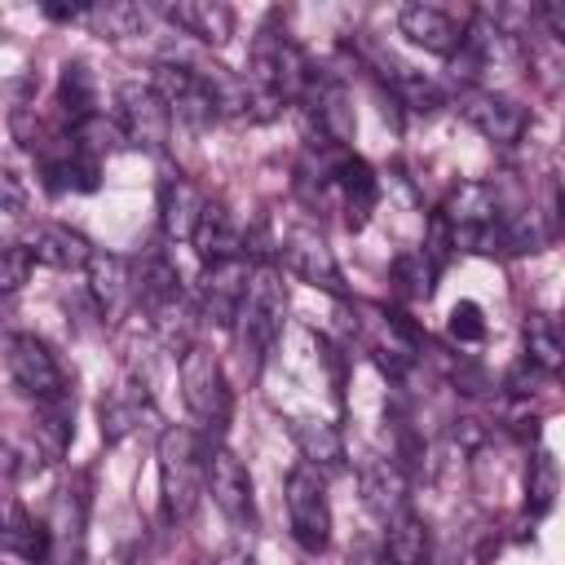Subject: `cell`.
I'll return each instance as SVG.
<instances>
[{
	"label": "cell",
	"mask_w": 565,
	"mask_h": 565,
	"mask_svg": "<svg viewBox=\"0 0 565 565\" xmlns=\"http://www.w3.org/2000/svg\"><path fill=\"white\" fill-rule=\"evenodd\" d=\"M207 455L212 446L199 437V428L185 424H168L159 433L154 446V468H159V499H163V516L172 525L190 521L207 494Z\"/></svg>",
	"instance_id": "1"
},
{
	"label": "cell",
	"mask_w": 565,
	"mask_h": 565,
	"mask_svg": "<svg viewBox=\"0 0 565 565\" xmlns=\"http://www.w3.org/2000/svg\"><path fill=\"white\" fill-rule=\"evenodd\" d=\"M309 71H313V62L300 53V44L287 31H278L274 22H265L256 31L252 53H247V79H252V93H256L265 119H274L287 102H300Z\"/></svg>",
	"instance_id": "2"
},
{
	"label": "cell",
	"mask_w": 565,
	"mask_h": 565,
	"mask_svg": "<svg viewBox=\"0 0 565 565\" xmlns=\"http://www.w3.org/2000/svg\"><path fill=\"white\" fill-rule=\"evenodd\" d=\"M282 322H287V287H282V274L274 265H256L252 274V287H247V300H243V313L234 322V340H238V358L247 366V375L256 380L282 335Z\"/></svg>",
	"instance_id": "3"
},
{
	"label": "cell",
	"mask_w": 565,
	"mask_h": 565,
	"mask_svg": "<svg viewBox=\"0 0 565 565\" xmlns=\"http://www.w3.org/2000/svg\"><path fill=\"white\" fill-rule=\"evenodd\" d=\"M177 380H181V397H185V411H190L199 437H203L207 446H225L234 393H230V380H225V371H221V358H216L207 344L194 340L190 349H181Z\"/></svg>",
	"instance_id": "4"
},
{
	"label": "cell",
	"mask_w": 565,
	"mask_h": 565,
	"mask_svg": "<svg viewBox=\"0 0 565 565\" xmlns=\"http://www.w3.org/2000/svg\"><path fill=\"white\" fill-rule=\"evenodd\" d=\"M503 194L494 181H459L446 203L437 207L441 225L450 230L455 247L463 252H481V256H494L499 252V225H503Z\"/></svg>",
	"instance_id": "5"
},
{
	"label": "cell",
	"mask_w": 565,
	"mask_h": 565,
	"mask_svg": "<svg viewBox=\"0 0 565 565\" xmlns=\"http://www.w3.org/2000/svg\"><path fill=\"white\" fill-rule=\"evenodd\" d=\"M4 362H9V380L18 384V393L31 397L35 406L75 402V397H71L66 366L57 362V353H53L40 335H31V331H9V340H4Z\"/></svg>",
	"instance_id": "6"
},
{
	"label": "cell",
	"mask_w": 565,
	"mask_h": 565,
	"mask_svg": "<svg viewBox=\"0 0 565 565\" xmlns=\"http://www.w3.org/2000/svg\"><path fill=\"white\" fill-rule=\"evenodd\" d=\"M305 110V124L309 132L318 137L313 146L318 150H349L353 146V132H358V119H353V102H349V88L335 71H322L313 66L309 71V84L296 102Z\"/></svg>",
	"instance_id": "7"
},
{
	"label": "cell",
	"mask_w": 565,
	"mask_h": 565,
	"mask_svg": "<svg viewBox=\"0 0 565 565\" xmlns=\"http://www.w3.org/2000/svg\"><path fill=\"white\" fill-rule=\"evenodd\" d=\"M150 88L163 97V106L172 110L177 124L185 128H212L221 119L216 97L207 88V75L199 62H181V57H159L150 66Z\"/></svg>",
	"instance_id": "8"
},
{
	"label": "cell",
	"mask_w": 565,
	"mask_h": 565,
	"mask_svg": "<svg viewBox=\"0 0 565 565\" xmlns=\"http://www.w3.org/2000/svg\"><path fill=\"white\" fill-rule=\"evenodd\" d=\"M282 499H287V525L300 552L318 556L331 543V503H327V477L309 463H296L282 477Z\"/></svg>",
	"instance_id": "9"
},
{
	"label": "cell",
	"mask_w": 565,
	"mask_h": 565,
	"mask_svg": "<svg viewBox=\"0 0 565 565\" xmlns=\"http://www.w3.org/2000/svg\"><path fill=\"white\" fill-rule=\"evenodd\" d=\"M115 124L124 132V141H132L137 150H150V154H163L168 150V137H172V110L163 106V97L150 88V79H124L115 88Z\"/></svg>",
	"instance_id": "10"
},
{
	"label": "cell",
	"mask_w": 565,
	"mask_h": 565,
	"mask_svg": "<svg viewBox=\"0 0 565 565\" xmlns=\"http://www.w3.org/2000/svg\"><path fill=\"white\" fill-rule=\"evenodd\" d=\"M278 260L291 278L335 296V300H349V287H344V274H340V260L331 252V243L322 238V230L313 225H291L278 243Z\"/></svg>",
	"instance_id": "11"
},
{
	"label": "cell",
	"mask_w": 565,
	"mask_h": 565,
	"mask_svg": "<svg viewBox=\"0 0 565 565\" xmlns=\"http://www.w3.org/2000/svg\"><path fill=\"white\" fill-rule=\"evenodd\" d=\"M455 106L494 146H516L525 137V128H530V110L516 97H508L499 88H486V84H463L459 97H455Z\"/></svg>",
	"instance_id": "12"
},
{
	"label": "cell",
	"mask_w": 565,
	"mask_h": 565,
	"mask_svg": "<svg viewBox=\"0 0 565 565\" xmlns=\"http://www.w3.org/2000/svg\"><path fill=\"white\" fill-rule=\"evenodd\" d=\"M252 274L256 269L247 265V256L203 265V278H199V291H194L199 322H212V327L234 331V322L243 313V300H247V287H252Z\"/></svg>",
	"instance_id": "13"
},
{
	"label": "cell",
	"mask_w": 565,
	"mask_h": 565,
	"mask_svg": "<svg viewBox=\"0 0 565 565\" xmlns=\"http://www.w3.org/2000/svg\"><path fill=\"white\" fill-rule=\"evenodd\" d=\"M35 159H40V177L53 194H88L102 181V159L93 150H84L75 132H62V128L53 141L35 146Z\"/></svg>",
	"instance_id": "14"
},
{
	"label": "cell",
	"mask_w": 565,
	"mask_h": 565,
	"mask_svg": "<svg viewBox=\"0 0 565 565\" xmlns=\"http://www.w3.org/2000/svg\"><path fill=\"white\" fill-rule=\"evenodd\" d=\"M207 494L221 508V516L234 530H256V494H252V472L230 446H212L207 455Z\"/></svg>",
	"instance_id": "15"
},
{
	"label": "cell",
	"mask_w": 565,
	"mask_h": 565,
	"mask_svg": "<svg viewBox=\"0 0 565 565\" xmlns=\"http://www.w3.org/2000/svg\"><path fill=\"white\" fill-rule=\"evenodd\" d=\"M397 31L424 49V53H437V57H455L468 40V22H459L450 9L441 4H428V0H411L397 9Z\"/></svg>",
	"instance_id": "16"
},
{
	"label": "cell",
	"mask_w": 565,
	"mask_h": 565,
	"mask_svg": "<svg viewBox=\"0 0 565 565\" xmlns=\"http://www.w3.org/2000/svg\"><path fill=\"white\" fill-rule=\"evenodd\" d=\"M22 243H26V252H31L35 265H49V269H62V274L66 269H88L93 256H97V247L79 230L57 225V221H31L26 234H22Z\"/></svg>",
	"instance_id": "17"
},
{
	"label": "cell",
	"mask_w": 565,
	"mask_h": 565,
	"mask_svg": "<svg viewBox=\"0 0 565 565\" xmlns=\"http://www.w3.org/2000/svg\"><path fill=\"white\" fill-rule=\"evenodd\" d=\"M335 194H340V207H344V225L349 230H362L371 221L375 203H380V177H375V168L362 154L344 150L335 159Z\"/></svg>",
	"instance_id": "18"
},
{
	"label": "cell",
	"mask_w": 565,
	"mask_h": 565,
	"mask_svg": "<svg viewBox=\"0 0 565 565\" xmlns=\"http://www.w3.org/2000/svg\"><path fill=\"white\" fill-rule=\"evenodd\" d=\"M88 296L97 305V318L102 322H115L137 300V274H132V265L124 256L97 252L93 265H88Z\"/></svg>",
	"instance_id": "19"
},
{
	"label": "cell",
	"mask_w": 565,
	"mask_h": 565,
	"mask_svg": "<svg viewBox=\"0 0 565 565\" xmlns=\"http://www.w3.org/2000/svg\"><path fill=\"white\" fill-rule=\"evenodd\" d=\"M159 13H163L177 31L194 35L199 44H212V49L230 44V35H234V26H238L234 9L221 4V0H172V4H159Z\"/></svg>",
	"instance_id": "20"
},
{
	"label": "cell",
	"mask_w": 565,
	"mask_h": 565,
	"mask_svg": "<svg viewBox=\"0 0 565 565\" xmlns=\"http://www.w3.org/2000/svg\"><path fill=\"white\" fill-rule=\"evenodd\" d=\"M203 207H207V199H203V190H199L190 177L168 172V177L159 181V225H163V238L190 243L194 230H199Z\"/></svg>",
	"instance_id": "21"
},
{
	"label": "cell",
	"mask_w": 565,
	"mask_h": 565,
	"mask_svg": "<svg viewBox=\"0 0 565 565\" xmlns=\"http://www.w3.org/2000/svg\"><path fill=\"white\" fill-rule=\"evenodd\" d=\"M375 66H380V79L388 84V93H393L406 110H415V115H437V110L446 106V88H441L433 75H424V71L397 62L393 53H375Z\"/></svg>",
	"instance_id": "22"
},
{
	"label": "cell",
	"mask_w": 565,
	"mask_h": 565,
	"mask_svg": "<svg viewBox=\"0 0 565 565\" xmlns=\"http://www.w3.org/2000/svg\"><path fill=\"white\" fill-rule=\"evenodd\" d=\"M194 252L203 265H216V260H234V256H247V234L238 230L234 212L216 199H207L203 216H199V230H194Z\"/></svg>",
	"instance_id": "23"
},
{
	"label": "cell",
	"mask_w": 565,
	"mask_h": 565,
	"mask_svg": "<svg viewBox=\"0 0 565 565\" xmlns=\"http://www.w3.org/2000/svg\"><path fill=\"white\" fill-rule=\"evenodd\" d=\"M57 124H62V132H79L84 124H93L97 115H102V106H97V79H93V71L84 66V62H66L62 66V75H57Z\"/></svg>",
	"instance_id": "24"
},
{
	"label": "cell",
	"mask_w": 565,
	"mask_h": 565,
	"mask_svg": "<svg viewBox=\"0 0 565 565\" xmlns=\"http://www.w3.org/2000/svg\"><path fill=\"white\" fill-rule=\"evenodd\" d=\"M97 415H102V437H106V446H119V441H124L128 433H137L141 419L150 415V388H146V380H141V384H137V380L115 384V388L102 397Z\"/></svg>",
	"instance_id": "25"
},
{
	"label": "cell",
	"mask_w": 565,
	"mask_h": 565,
	"mask_svg": "<svg viewBox=\"0 0 565 565\" xmlns=\"http://www.w3.org/2000/svg\"><path fill=\"white\" fill-rule=\"evenodd\" d=\"M291 441L300 446V463L318 468L322 477H335L349 468V450H344V437L335 433V424H322V419H291Z\"/></svg>",
	"instance_id": "26"
},
{
	"label": "cell",
	"mask_w": 565,
	"mask_h": 565,
	"mask_svg": "<svg viewBox=\"0 0 565 565\" xmlns=\"http://www.w3.org/2000/svg\"><path fill=\"white\" fill-rule=\"evenodd\" d=\"M4 561H22V565H49L53 561L49 521H35L18 499L9 503V521H4Z\"/></svg>",
	"instance_id": "27"
},
{
	"label": "cell",
	"mask_w": 565,
	"mask_h": 565,
	"mask_svg": "<svg viewBox=\"0 0 565 565\" xmlns=\"http://www.w3.org/2000/svg\"><path fill=\"white\" fill-rule=\"evenodd\" d=\"M362 499L380 521H397L406 512V477L397 459H375L362 468Z\"/></svg>",
	"instance_id": "28"
},
{
	"label": "cell",
	"mask_w": 565,
	"mask_h": 565,
	"mask_svg": "<svg viewBox=\"0 0 565 565\" xmlns=\"http://www.w3.org/2000/svg\"><path fill=\"white\" fill-rule=\"evenodd\" d=\"M556 494H561V468H556L552 450L539 446L530 455V468H525V512L530 516H547L552 503H556Z\"/></svg>",
	"instance_id": "29"
},
{
	"label": "cell",
	"mask_w": 565,
	"mask_h": 565,
	"mask_svg": "<svg viewBox=\"0 0 565 565\" xmlns=\"http://www.w3.org/2000/svg\"><path fill=\"white\" fill-rule=\"evenodd\" d=\"M525 358L530 362H539L552 380L556 375H565V353H561V331H556V318H547V313H534V318H525Z\"/></svg>",
	"instance_id": "30"
},
{
	"label": "cell",
	"mask_w": 565,
	"mask_h": 565,
	"mask_svg": "<svg viewBox=\"0 0 565 565\" xmlns=\"http://www.w3.org/2000/svg\"><path fill=\"white\" fill-rule=\"evenodd\" d=\"M84 22L106 40H124V35H137L146 26V9L141 4H124V0H106V4H88Z\"/></svg>",
	"instance_id": "31"
},
{
	"label": "cell",
	"mask_w": 565,
	"mask_h": 565,
	"mask_svg": "<svg viewBox=\"0 0 565 565\" xmlns=\"http://www.w3.org/2000/svg\"><path fill=\"white\" fill-rule=\"evenodd\" d=\"M433 265L424 252H402L393 256V291L397 300H428L433 296Z\"/></svg>",
	"instance_id": "32"
},
{
	"label": "cell",
	"mask_w": 565,
	"mask_h": 565,
	"mask_svg": "<svg viewBox=\"0 0 565 565\" xmlns=\"http://www.w3.org/2000/svg\"><path fill=\"white\" fill-rule=\"evenodd\" d=\"M446 331H450V340H459V344L486 340V313H481V305H477V300H459V305L450 309Z\"/></svg>",
	"instance_id": "33"
},
{
	"label": "cell",
	"mask_w": 565,
	"mask_h": 565,
	"mask_svg": "<svg viewBox=\"0 0 565 565\" xmlns=\"http://www.w3.org/2000/svg\"><path fill=\"white\" fill-rule=\"evenodd\" d=\"M31 252H26V243H4V256H0V287L13 296L22 282H26V274H31Z\"/></svg>",
	"instance_id": "34"
},
{
	"label": "cell",
	"mask_w": 565,
	"mask_h": 565,
	"mask_svg": "<svg viewBox=\"0 0 565 565\" xmlns=\"http://www.w3.org/2000/svg\"><path fill=\"white\" fill-rule=\"evenodd\" d=\"M543 380H552V375H547L539 362H530V358L521 353V362L508 371L503 388H508V393H516V397H525V393H539V384H543Z\"/></svg>",
	"instance_id": "35"
},
{
	"label": "cell",
	"mask_w": 565,
	"mask_h": 565,
	"mask_svg": "<svg viewBox=\"0 0 565 565\" xmlns=\"http://www.w3.org/2000/svg\"><path fill=\"white\" fill-rule=\"evenodd\" d=\"M534 18L547 26V35H556L565 44V0H539L534 4Z\"/></svg>",
	"instance_id": "36"
},
{
	"label": "cell",
	"mask_w": 565,
	"mask_h": 565,
	"mask_svg": "<svg viewBox=\"0 0 565 565\" xmlns=\"http://www.w3.org/2000/svg\"><path fill=\"white\" fill-rule=\"evenodd\" d=\"M0 185H4V216H9V221H22V207H26V194H22V181H18V172L9 168V172L0 177Z\"/></svg>",
	"instance_id": "37"
},
{
	"label": "cell",
	"mask_w": 565,
	"mask_h": 565,
	"mask_svg": "<svg viewBox=\"0 0 565 565\" xmlns=\"http://www.w3.org/2000/svg\"><path fill=\"white\" fill-rule=\"evenodd\" d=\"M212 565H260V561H256L247 547H238V543H234V547H221Z\"/></svg>",
	"instance_id": "38"
},
{
	"label": "cell",
	"mask_w": 565,
	"mask_h": 565,
	"mask_svg": "<svg viewBox=\"0 0 565 565\" xmlns=\"http://www.w3.org/2000/svg\"><path fill=\"white\" fill-rule=\"evenodd\" d=\"M556 212H561V225H565V163L556 168Z\"/></svg>",
	"instance_id": "39"
},
{
	"label": "cell",
	"mask_w": 565,
	"mask_h": 565,
	"mask_svg": "<svg viewBox=\"0 0 565 565\" xmlns=\"http://www.w3.org/2000/svg\"><path fill=\"white\" fill-rule=\"evenodd\" d=\"M556 331H561V353H565V313H556Z\"/></svg>",
	"instance_id": "40"
}]
</instances>
